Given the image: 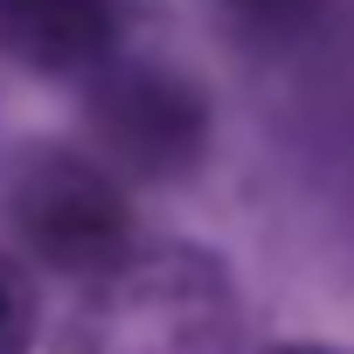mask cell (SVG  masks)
I'll use <instances>...</instances> for the list:
<instances>
[{"label":"cell","instance_id":"6da1fadb","mask_svg":"<svg viewBox=\"0 0 354 354\" xmlns=\"http://www.w3.org/2000/svg\"><path fill=\"white\" fill-rule=\"evenodd\" d=\"M230 326H236V299L216 257L153 250L111 264L84 354H223Z\"/></svg>","mask_w":354,"mask_h":354},{"label":"cell","instance_id":"7a4b0ae2","mask_svg":"<svg viewBox=\"0 0 354 354\" xmlns=\"http://www.w3.org/2000/svg\"><path fill=\"white\" fill-rule=\"evenodd\" d=\"M8 216L21 243L49 271H70V278H104L132 236L118 174L84 153H28L8 188Z\"/></svg>","mask_w":354,"mask_h":354},{"label":"cell","instance_id":"3957f363","mask_svg":"<svg viewBox=\"0 0 354 354\" xmlns=\"http://www.w3.org/2000/svg\"><path fill=\"white\" fill-rule=\"evenodd\" d=\"M91 132L104 146V167L125 174H181L202 153V97L174 77V70H146V63H104L97 91H91Z\"/></svg>","mask_w":354,"mask_h":354},{"label":"cell","instance_id":"277c9868","mask_svg":"<svg viewBox=\"0 0 354 354\" xmlns=\"http://www.w3.org/2000/svg\"><path fill=\"white\" fill-rule=\"evenodd\" d=\"M0 42L42 77H97L118 49L111 0H0Z\"/></svg>","mask_w":354,"mask_h":354},{"label":"cell","instance_id":"5b68a950","mask_svg":"<svg viewBox=\"0 0 354 354\" xmlns=\"http://www.w3.org/2000/svg\"><path fill=\"white\" fill-rule=\"evenodd\" d=\"M35 340V285L15 257H0V354H28Z\"/></svg>","mask_w":354,"mask_h":354},{"label":"cell","instance_id":"8992f818","mask_svg":"<svg viewBox=\"0 0 354 354\" xmlns=\"http://www.w3.org/2000/svg\"><path fill=\"white\" fill-rule=\"evenodd\" d=\"M278 354H326V347H278Z\"/></svg>","mask_w":354,"mask_h":354},{"label":"cell","instance_id":"52a82bcc","mask_svg":"<svg viewBox=\"0 0 354 354\" xmlns=\"http://www.w3.org/2000/svg\"><path fill=\"white\" fill-rule=\"evenodd\" d=\"M230 8H271V0H230Z\"/></svg>","mask_w":354,"mask_h":354}]
</instances>
